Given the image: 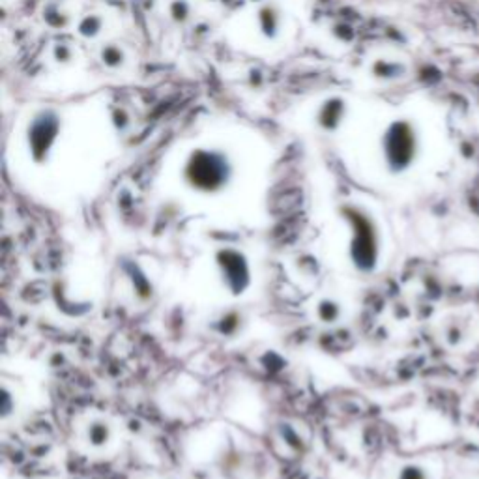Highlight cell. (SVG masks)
<instances>
[{
    "mask_svg": "<svg viewBox=\"0 0 479 479\" xmlns=\"http://www.w3.org/2000/svg\"><path fill=\"white\" fill-rule=\"evenodd\" d=\"M352 264L363 273L376 270L380 261V236L376 225L363 216H354V234L351 240Z\"/></svg>",
    "mask_w": 479,
    "mask_h": 479,
    "instance_id": "cell-1",
    "label": "cell"
},
{
    "mask_svg": "<svg viewBox=\"0 0 479 479\" xmlns=\"http://www.w3.org/2000/svg\"><path fill=\"white\" fill-rule=\"evenodd\" d=\"M418 156V137L410 123L399 122L390 129L388 141H385V159L391 171L400 173L414 163Z\"/></svg>",
    "mask_w": 479,
    "mask_h": 479,
    "instance_id": "cell-2",
    "label": "cell"
},
{
    "mask_svg": "<svg viewBox=\"0 0 479 479\" xmlns=\"http://www.w3.org/2000/svg\"><path fill=\"white\" fill-rule=\"evenodd\" d=\"M397 479H430L429 470L418 463H408V465L400 466L397 472Z\"/></svg>",
    "mask_w": 479,
    "mask_h": 479,
    "instance_id": "cell-3",
    "label": "cell"
}]
</instances>
